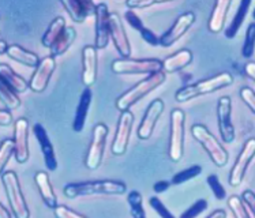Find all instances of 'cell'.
<instances>
[{"label":"cell","instance_id":"cell-1","mask_svg":"<svg viewBox=\"0 0 255 218\" xmlns=\"http://www.w3.org/2000/svg\"><path fill=\"white\" fill-rule=\"evenodd\" d=\"M64 195L68 199L78 197H89V195H123L127 192V186L123 182L118 180H93V182L71 183L67 184L64 190Z\"/></svg>","mask_w":255,"mask_h":218},{"label":"cell","instance_id":"cell-2","mask_svg":"<svg viewBox=\"0 0 255 218\" xmlns=\"http://www.w3.org/2000/svg\"><path fill=\"white\" fill-rule=\"evenodd\" d=\"M232 83H234L232 74L220 73L212 77V78L203 79V81H199L197 83L179 89L176 94H175V100L177 103H186V101H190V100L203 96V94L214 93V92L227 88Z\"/></svg>","mask_w":255,"mask_h":218},{"label":"cell","instance_id":"cell-3","mask_svg":"<svg viewBox=\"0 0 255 218\" xmlns=\"http://www.w3.org/2000/svg\"><path fill=\"white\" fill-rule=\"evenodd\" d=\"M165 79H167V73L165 71H158V73L150 74L143 81L138 82L135 86H132L127 92L122 94L118 99V101H116V108L119 109L120 112L130 110L132 105H135L138 101H141L143 97L151 93L154 89L162 85V83L165 82Z\"/></svg>","mask_w":255,"mask_h":218},{"label":"cell","instance_id":"cell-4","mask_svg":"<svg viewBox=\"0 0 255 218\" xmlns=\"http://www.w3.org/2000/svg\"><path fill=\"white\" fill-rule=\"evenodd\" d=\"M191 135L199 145L202 146L203 150L206 151L213 164L219 168H223L228 164V151L224 146L221 145L219 139L210 132L203 124H194L191 127Z\"/></svg>","mask_w":255,"mask_h":218},{"label":"cell","instance_id":"cell-5","mask_svg":"<svg viewBox=\"0 0 255 218\" xmlns=\"http://www.w3.org/2000/svg\"><path fill=\"white\" fill-rule=\"evenodd\" d=\"M1 183L4 187L5 195L10 203L11 212L15 218H30V212L27 208L26 199L23 197L19 179L15 172L7 171L1 175Z\"/></svg>","mask_w":255,"mask_h":218},{"label":"cell","instance_id":"cell-6","mask_svg":"<svg viewBox=\"0 0 255 218\" xmlns=\"http://www.w3.org/2000/svg\"><path fill=\"white\" fill-rule=\"evenodd\" d=\"M184 112L182 109H173L171 112V134L168 154L171 161L179 162L184 153Z\"/></svg>","mask_w":255,"mask_h":218},{"label":"cell","instance_id":"cell-7","mask_svg":"<svg viewBox=\"0 0 255 218\" xmlns=\"http://www.w3.org/2000/svg\"><path fill=\"white\" fill-rule=\"evenodd\" d=\"M115 74H154L162 71V62L158 59H116L111 64Z\"/></svg>","mask_w":255,"mask_h":218},{"label":"cell","instance_id":"cell-8","mask_svg":"<svg viewBox=\"0 0 255 218\" xmlns=\"http://www.w3.org/2000/svg\"><path fill=\"white\" fill-rule=\"evenodd\" d=\"M107 136H108V127L103 123L94 125L92 142L89 146L88 154L85 158V165L90 171H96L104 158L105 146H107Z\"/></svg>","mask_w":255,"mask_h":218},{"label":"cell","instance_id":"cell-9","mask_svg":"<svg viewBox=\"0 0 255 218\" xmlns=\"http://www.w3.org/2000/svg\"><path fill=\"white\" fill-rule=\"evenodd\" d=\"M94 47L96 49H104L110 44L111 38V12L105 3L96 5L94 12Z\"/></svg>","mask_w":255,"mask_h":218},{"label":"cell","instance_id":"cell-10","mask_svg":"<svg viewBox=\"0 0 255 218\" xmlns=\"http://www.w3.org/2000/svg\"><path fill=\"white\" fill-rule=\"evenodd\" d=\"M132 124H134V114L131 113V110L120 112L114 142H112V146H111V151L114 153L115 156H123L126 150H127L128 142H130L131 131H132Z\"/></svg>","mask_w":255,"mask_h":218},{"label":"cell","instance_id":"cell-11","mask_svg":"<svg viewBox=\"0 0 255 218\" xmlns=\"http://www.w3.org/2000/svg\"><path fill=\"white\" fill-rule=\"evenodd\" d=\"M255 157V138H251L245 143L243 149L239 153V156L236 158L231 173H229V186L232 187H238L242 184L243 179L246 176V172L249 169V165L253 161Z\"/></svg>","mask_w":255,"mask_h":218},{"label":"cell","instance_id":"cell-12","mask_svg":"<svg viewBox=\"0 0 255 218\" xmlns=\"http://www.w3.org/2000/svg\"><path fill=\"white\" fill-rule=\"evenodd\" d=\"M217 124H219L221 140L225 143H232L235 140V127L232 123V100L228 96L219 99Z\"/></svg>","mask_w":255,"mask_h":218},{"label":"cell","instance_id":"cell-13","mask_svg":"<svg viewBox=\"0 0 255 218\" xmlns=\"http://www.w3.org/2000/svg\"><path fill=\"white\" fill-rule=\"evenodd\" d=\"M164 101L161 99H156L151 101L149 107L146 108L145 113L142 116L141 123L138 125V130H136V134H138V138L142 140L149 139L153 134V131L156 128L157 120L160 119V116L164 112Z\"/></svg>","mask_w":255,"mask_h":218},{"label":"cell","instance_id":"cell-14","mask_svg":"<svg viewBox=\"0 0 255 218\" xmlns=\"http://www.w3.org/2000/svg\"><path fill=\"white\" fill-rule=\"evenodd\" d=\"M194 21H195V15L191 11H187V12L177 16L173 25L160 37V45L164 48L172 47L177 40H180L187 33L188 29L194 25Z\"/></svg>","mask_w":255,"mask_h":218},{"label":"cell","instance_id":"cell-15","mask_svg":"<svg viewBox=\"0 0 255 218\" xmlns=\"http://www.w3.org/2000/svg\"><path fill=\"white\" fill-rule=\"evenodd\" d=\"M56 70V60L53 56H47L41 59V62L36 68V71L31 75L29 81V89L34 93H42L48 88V83L51 81L52 74Z\"/></svg>","mask_w":255,"mask_h":218},{"label":"cell","instance_id":"cell-16","mask_svg":"<svg viewBox=\"0 0 255 218\" xmlns=\"http://www.w3.org/2000/svg\"><path fill=\"white\" fill-rule=\"evenodd\" d=\"M111 40L118 49L122 59H128L131 55V45L128 37L118 12H111Z\"/></svg>","mask_w":255,"mask_h":218},{"label":"cell","instance_id":"cell-17","mask_svg":"<svg viewBox=\"0 0 255 218\" xmlns=\"http://www.w3.org/2000/svg\"><path fill=\"white\" fill-rule=\"evenodd\" d=\"M14 145L15 160L18 164H25L29 160V121L21 117L14 124Z\"/></svg>","mask_w":255,"mask_h":218},{"label":"cell","instance_id":"cell-18","mask_svg":"<svg viewBox=\"0 0 255 218\" xmlns=\"http://www.w3.org/2000/svg\"><path fill=\"white\" fill-rule=\"evenodd\" d=\"M33 132H34V136H36L37 142L40 145L47 169L51 172H55L57 169L56 154H55V149H53L52 142L49 139V135H48L45 127L40 124V123H36L34 127H33Z\"/></svg>","mask_w":255,"mask_h":218},{"label":"cell","instance_id":"cell-19","mask_svg":"<svg viewBox=\"0 0 255 218\" xmlns=\"http://www.w3.org/2000/svg\"><path fill=\"white\" fill-rule=\"evenodd\" d=\"M60 4L67 11L71 19L77 23H82L86 18L94 15L97 5L90 0H62Z\"/></svg>","mask_w":255,"mask_h":218},{"label":"cell","instance_id":"cell-20","mask_svg":"<svg viewBox=\"0 0 255 218\" xmlns=\"http://www.w3.org/2000/svg\"><path fill=\"white\" fill-rule=\"evenodd\" d=\"M82 83L85 88H90L97 79V49L94 45H86L82 49Z\"/></svg>","mask_w":255,"mask_h":218},{"label":"cell","instance_id":"cell-21","mask_svg":"<svg viewBox=\"0 0 255 218\" xmlns=\"http://www.w3.org/2000/svg\"><path fill=\"white\" fill-rule=\"evenodd\" d=\"M231 5H232L231 0H217L214 3L213 11L210 14L208 23V29L210 30V33H220V31H223Z\"/></svg>","mask_w":255,"mask_h":218},{"label":"cell","instance_id":"cell-22","mask_svg":"<svg viewBox=\"0 0 255 218\" xmlns=\"http://www.w3.org/2000/svg\"><path fill=\"white\" fill-rule=\"evenodd\" d=\"M34 183H36L37 188H38V192L41 195L44 205L48 209L55 210L57 208V198L55 191H53V187L52 184H51L48 173H45V172H37L36 175H34Z\"/></svg>","mask_w":255,"mask_h":218},{"label":"cell","instance_id":"cell-23","mask_svg":"<svg viewBox=\"0 0 255 218\" xmlns=\"http://www.w3.org/2000/svg\"><path fill=\"white\" fill-rule=\"evenodd\" d=\"M90 104H92V89L85 88L82 90V93H81L78 105H77V109H75V116H74L73 130L75 132H82V130H84Z\"/></svg>","mask_w":255,"mask_h":218},{"label":"cell","instance_id":"cell-24","mask_svg":"<svg viewBox=\"0 0 255 218\" xmlns=\"http://www.w3.org/2000/svg\"><path fill=\"white\" fill-rule=\"evenodd\" d=\"M0 79H1V82L7 85L15 93H25L29 89V82H27L26 79L21 77L19 74H16L5 63L0 64Z\"/></svg>","mask_w":255,"mask_h":218},{"label":"cell","instance_id":"cell-25","mask_svg":"<svg viewBox=\"0 0 255 218\" xmlns=\"http://www.w3.org/2000/svg\"><path fill=\"white\" fill-rule=\"evenodd\" d=\"M193 62V53L188 49H180L176 53H173L172 56L167 57L164 62H162V71L165 73H177L183 68H186Z\"/></svg>","mask_w":255,"mask_h":218},{"label":"cell","instance_id":"cell-26","mask_svg":"<svg viewBox=\"0 0 255 218\" xmlns=\"http://www.w3.org/2000/svg\"><path fill=\"white\" fill-rule=\"evenodd\" d=\"M7 56L15 60V62L21 63L26 67H38L40 64V57L37 56V53L31 52L26 48L21 47V45H10L8 47V51H7Z\"/></svg>","mask_w":255,"mask_h":218},{"label":"cell","instance_id":"cell-27","mask_svg":"<svg viewBox=\"0 0 255 218\" xmlns=\"http://www.w3.org/2000/svg\"><path fill=\"white\" fill-rule=\"evenodd\" d=\"M251 7V0H243V1H240L239 7H238V11H236V14L232 18V21L229 23V26L225 29V37L227 38H235L236 34L239 33L240 27L243 25V22H245L246 16L249 14V10H250Z\"/></svg>","mask_w":255,"mask_h":218},{"label":"cell","instance_id":"cell-28","mask_svg":"<svg viewBox=\"0 0 255 218\" xmlns=\"http://www.w3.org/2000/svg\"><path fill=\"white\" fill-rule=\"evenodd\" d=\"M75 38H77V30L73 26L66 27V30L62 33V36L57 38L56 42L51 48V56H62L63 53L67 52L68 48L71 47L75 41Z\"/></svg>","mask_w":255,"mask_h":218},{"label":"cell","instance_id":"cell-29","mask_svg":"<svg viewBox=\"0 0 255 218\" xmlns=\"http://www.w3.org/2000/svg\"><path fill=\"white\" fill-rule=\"evenodd\" d=\"M66 21H64V18L62 16H56L52 22H51V25L48 26L47 31L44 33V36L41 38V42L44 47L47 48H52V45L56 42V40L59 37L62 36V33L66 30Z\"/></svg>","mask_w":255,"mask_h":218},{"label":"cell","instance_id":"cell-30","mask_svg":"<svg viewBox=\"0 0 255 218\" xmlns=\"http://www.w3.org/2000/svg\"><path fill=\"white\" fill-rule=\"evenodd\" d=\"M127 202L130 206V213L132 218H146L145 209H143V198L138 191L128 192Z\"/></svg>","mask_w":255,"mask_h":218},{"label":"cell","instance_id":"cell-31","mask_svg":"<svg viewBox=\"0 0 255 218\" xmlns=\"http://www.w3.org/2000/svg\"><path fill=\"white\" fill-rule=\"evenodd\" d=\"M0 97H1V103L5 105L7 109H16L21 107V99L18 97V94L11 90L7 85L1 82V86H0Z\"/></svg>","mask_w":255,"mask_h":218},{"label":"cell","instance_id":"cell-32","mask_svg":"<svg viewBox=\"0 0 255 218\" xmlns=\"http://www.w3.org/2000/svg\"><path fill=\"white\" fill-rule=\"evenodd\" d=\"M228 208L232 212L235 218H251L250 213H249V209L246 206V203L243 202L242 197L238 195H232L228 199Z\"/></svg>","mask_w":255,"mask_h":218},{"label":"cell","instance_id":"cell-33","mask_svg":"<svg viewBox=\"0 0 255 218\" xmlns=\"http://www.w3.org/2000/svg\"><path fill=\"white\" fill-rule=\"evenodd\" d=\"M255 52V22L250 23L246 31L245 42L242 47V56L245 59H251Z\"/></svg>","mask_w":255,"mask_h":218},{"label":"cell","instance_id":"cell-34","mask_svg":"<svg viewBox=\"0 0 255 218\" xmlns=\"http://www.w3.org/2000/svg\"><path fill=\"white\" fill-rule=\"evenodd\" d=\"M201 172H202V168L199 165H193L187 168V169H184V171H180L179 173H176L175 176L172 177V184H175V186H180V184H184V183L190 182V180H193L195 177H198L201 175Z\"/></svg>","mask_w":255,"mask_h":218},{"label":"cell","instance_id":"cell-35","mask_svg":"<svg viewBox=\"0 0 255 218\" xmlns=\"http://www.w3.org/2000/svg\"><path fill=\"white\" fill-rule=\"evenodd\" d=\"M11 156H15V145L14 140L5 139L1 142L0 146V173H4L5 165L10 161Z\"/></svg>","mask_w":255,"mask_h":218},{"label":"cell","instance_id":"cell-36","mask_svg":"<svg viewBox=\"0 0 255 218\" xmlns=\"http://www.w3.org/2000/svg\"><path fill=\"white\" fill-rule=\"evenodd\" d=\"M206 182H208V186L210 187L212 192H213L214 198L219 199V201H224L225 198H227V191H225L224 186L220 182L219 176L212 173V175H209L208 176Z\"/></svg>","mask_w":255,"mask_h":218},{"label":"cell","instance_id":"cell-37","mask_svg":"<svg viewBox=\"0 0 255 218\" xmlns=\"http://www.w3.org/2000/svg\"><path fill=\"white\" fill-rule=\"evenodd\" d=\"M208 209V201L206 199H198L197 202H194L190 208L180 216V218H197L198 216Z\"/></svg>","mask_w":255,"mask_h":218},{"label":"cell","instance_id":"cell-38","mask_svg":"<svg viewBox=\"0 0 255 218\" xmlns=\"http://www.w3.org/2000/svg\"><path fill=\"white\" fill-rule=\"evenodd\" d=\"M149 205H150V208L161 218H175V216L168 210L167 206L161 202V199L158 197H151L149 199Z\"/></svg>","mask_w":255,"mask_h":218},{"label":"cell","instance_id":"cell-39","mask_svg":"<svg viewBox=\"0 0 255 218\" xmlns=\"http://www.w3.org/2000/svg\"><path fill=\"white\" fill-rule=\"evenodd\" d=\"M240 99L245 103L249 108L251 109V112L255 114V92L250 88H243L240 90Z\"/></svg>","mask_w":255,"mask_h":218},{"label":"cell","instance_id":"cell-40","mask_svg":"<svg viewBox=\"0 0 255 218\" xmlns=\"http://www.w3.org/2000/svg\"><path fill=\"white\" fill-rule=\"evenodd\" d=\"M125 18L132 29H135V30L138 31H141L142 29H145V26H143V21H142L139 16L136 15V12L134 10L126 11Z\"/></svg>","mask_w":255,"mask_h":218},{"label":"cell","instance_id":"cell-41","mask_svg":"<svg viewBox=\"0 0 255 218\" xmlns=\"http://www.w3.org/2000/svg\"><path fill=\"white\" fill-rule=\"evenodd\" d=\"M53 212H55V217L56 218H86L85 216L74 212L67 206H57Z\"/></svg>","mask_w":255,"mask_h":218},{"label":"cell","instance_id":"cell-42","mask_svg":"<svg viewBox=\"0 0 255 218\" xmlns=\"http://www.w3.org/2000/svg\"><path fill=\"white\" fill-rule=\"evenodd\" d=\"M162 1H154V0H127L126 5L130 10H135V8H147L150 5L161 4Z\"/></svg>","mask_w":255,"mask_h":218},{"label":"cell","instance_id":"cell-43","mask_svg":"<svg viewBox=\"0 0 255 218\" xmlns=\"http://www.w3.org/2000/svg\"><path fill=\"white\" fill-rule=\"evenodd\" d=\"M139 33H141V37L143 38V41L147 42L149 45H151V47H157V45H160V37H157L156 33H154L153 30L145 27V29H142Z\"/></svg>","mask_w":255,"mask_h":218},{"label":"cell","instance_id":"cell-44","mask_svg":"<svg viewBox=\"0 0 255 218\" xmlns=\"http://www.w3.org/2000/svg\"><path fill=\"white\" fill-rule=\"evenodd\" d=\"M242 199L246 203L247 209L251 212L253 217L255 218V192L251 191V190H246L242 194Z\"/></svg>","mask_w":255,"mask_h":218},{"label":"cell","instance_id":"cell-45","mask_svg":"<svg viewBox=\"0 0 255 218\" xmlns=\"http://www.w3.org/2000/svg\"><path fill=\"white\" fill-rule=\"evenodd\" d=\"M12 123V113L8 109H1L0 110V125H10Z\"/></svg>","mask_w":255,"mask_h":218},{"label":"cell","instance_id":"cell-46","mask_svg":"<svg viewBox=\"0 0 255 218\" xmlns=\"http://www.w3.org/2000/svg\"><path fill=\"white\" fill-rule=\"evenodd\" d=\"M171 186V183L165 182V180H160V182H157L154 186H153V191L156 192V194H162L164 191H167L168 188Z\"/></svg>","mask_w":255,"mask_h":218},{"label":"cell","instance_id":"cell-47","mask_svg":"<svg viewBox=\"0 0 255 218\" xmlns=\"http://www.w3.org/2000/svg\"><path fill=\"white\" fill-rule=\"evenodd\" d=\"M245 73L249 78H251L255 82V62L246 63Z\"/></svg>","mask_w":255,"mask_h":218},{"label":"cell","instance_id":"cell-48","mask_svg":"<svg viewBox=\"0 0 255 218\" xmlns=\"http://www.w3.org/2000/svg\"><path fill=\"white\" fill-rule=\"evenodd\" d=\"M12 212H10L4 205H0V218H12Z\"/></svg>","mask_w":255,"mask_h":218},{"label":"cell","instance_id":"cell-49","mask_svg":"<svg viewBox=\"0 0 255 218\" xmlns=\"http://www.w3.org/2000/svg\"><path fill=\"white\" fill-rule=\"evenodd\" d=\"M208 218H227V213H225L224 210H216Z\"/></svg>","mask_w":255,"mask_h":218},{"label":"cell","instance_id":"cell-50","mask_svg":"<svg viewBox=\"0 0 255 218\" xmlns=\"http://www.w3.org/2000/svg\"><path fill=\"white\" fill-rule=\"evenodd\" d=\"M8 47H10V45H8L4 40H1V41H0V55H7Z\"/></svg>","mask_w":255,"mask_h":218},{"label":"cell","instance_id":"cell-51","mask_svg":"<svg viewBox=\"0 0 255 218\" xmlns=\"http://www.w3.org/2000/svg\"><path fill=\"white\" fill-rule=\"evenodd\" d=\"M253 18H254V22H255V8H254V12H253Z\"/></svg>","mask_w":255,"mask_h":218}]
</instances>
